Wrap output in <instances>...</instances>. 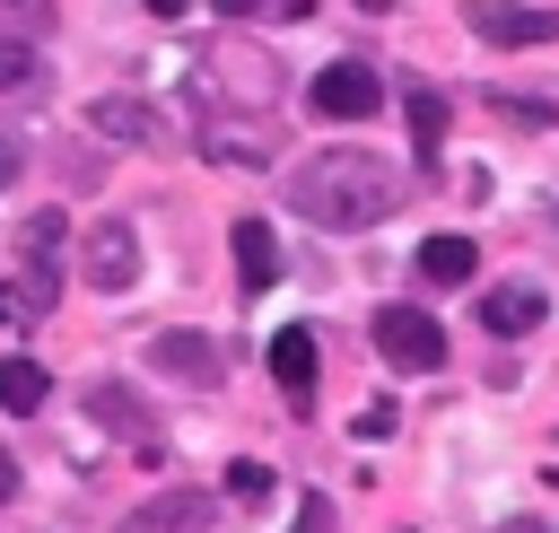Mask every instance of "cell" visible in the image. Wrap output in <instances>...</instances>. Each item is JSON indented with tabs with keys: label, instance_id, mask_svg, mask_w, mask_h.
Wrapping results in <instances>:
<instances>
[{
	"label": "cell",
	"instance_id": "26",
	"mask_svg": "<svg viewBox=\"0 0 559 533\" xmlns=\"http://www.w3.org/2000/svg\"><path fill=\"white\" fill-rule=\"evenodd\" d=\"M498 533H550V524H542V516H515V524H498Z\"/></svg>",
	"mask_w": 559,
	"mask_h": 533
},
{
	"label": "cell",
	"instance_id": "10",
	"mask_svg": "<svg viewBox=\"0 0 559 533\" xmlns=\"http://www.w3.org/2000/svg\"><path fill=\"white\" fill-rule=\"evenodd\" d=\"M148 367L175 376V384H218V376H227V350H218L210 332H157V341H148Z\"/></svg>",
	"mask_w": 559,
	"mask_h": 533
},
{
	"label": "cell",
	"instance_id": "23",
	"mask_svg": "<svg viewBox=\"0 0 559 533\" xmlns=\"http://www.w3.org/2000/svg\"><path fill=\"white\" fill-rule=\"evenodd\" d=\"M358 437H393V402H367L358 411Z\"/></svg>",
	"mask_w": 559,
	"mask_h": 533
},
{
	"label": "cell",
	"instance_id": "25",
	"mask_svg": "<svg viewBox=\"0 0 559 533\" xmlns=\"http://www.w3.org/2000/svg\"><path fill=\"white\" fill-rule=\"evenodd\" d=\"M17 183V140H0V192Z\"/></svg>",
	"mask_w": 559,
	"mask_h": 533
},
{
	"label": "cell",
	"instance_id": "7",
	"mask_svg": "<svg viewBox=\"0 0 559 533\" xmlns=\"http://www.w3.org/2000/svg\"><path fill=\"white\" fill-rule=\"evenodd\" d=\"M79 280L105 288V297H122V288L140 280V236H131L122 218H96V227L79 236Z\"/></svg>",
	"mask_w": 559,
	"mask_h": 533
},
{
	"label": "cell",
	"instance_id": "5",
	"mask_svg": "<svg viewBox=\"0 0 559 533\" xmlns=\"http://www.w3.org/2000/svg\"><path fill=\"white\" fill-rule=\"evenodd\" d=\"M79 402H87V419H96V428H114V437H122L131 454H166V428H157V411H148V402L131 393V384L96 376V384H87Z\"/></svg>",
	"mask_w": 559,
	"mask_h": 533
},
{
	"label": "cell",
	"instance_id": "28",
	"mask_svg": "<svg viewBox=\"0 0 559 533\" xmlns=\"http://www.w3.org/2000/svg\"><path fill=\"white\" fill-rule=\"evenodd\" d=\"M148 9H157V17H183V0H148Z\"/></svg>",
	"mask_w": 559,
	"mask_h": 533
},
{
	"label": "cell",
	"instance_id": "9",
	"mask_svg": "<svg viewBox=\"0 0 559 533\" xmlns=\"http://www.w3.org/2000/svg\"><path fill=\"white\" fill-rule=\"evenodd\" d=\"M480 323H489L498 341H524V332L550 323V288H533V280H498V288H480Z\"/></svg>",
	"mask_w": 559,
	"mask_h": 533
},
{
	"label": "cell",
	"instance_id": "19",
	"mask_svg": "<svg viewBox=\"0 0 559 533\" xmlns=\"http://www.w3.org/2000/svg\"><path fill=\"white\" fill-rule=\"evenodd\" d=\"M0 35H52V0H0Z\"/></svg>",
	"mask_w": 559,
	"mask_h": 533
},
{
	"label": "cell",
	"instance_id": "1",
	"mask_svg": "<svg viewBox=\"0 0 559 533\" xmlns=\"http://www.w3.org/2000/svg\"><path fill=\"white\" fill-rule=\"evenodd\" d=\"M402 192H411V183H402L384 157H367V149H314V157L288 175V210L314 218V227H341V236L393 218Z\"/></svg>",
	"mask_w": 559,
	"mask_h": 533
},
{
	"label": "cell",
	"instance_id": "27",
	"mask_svg": "<svg viewBox=\"0 0 559 533\" xmlns=\"http://www.w3.org/2000/svg\"><path fill=\"white\" fill-rule=\"evenodd\" d=\"M9 489H17V463H9V454H0V498H9Z\"/></svg>",
	"mask_w": 559,
	"mask_h": 533
},
{
	"label": "cell",
	"instance_id": "16",
	"mask_svg": "<svg viewBox=\"0 0 559 533\" xmlns=\"http://www.w3.org/2000/svg\"><path fill=\"white\" fill-rule=\"evenodd\" d=\"M87 122H96L105 140H140V149L157 140V114H148V105H131V96H96V105H87Z\"/></svg>",
	"mask_w": 559,
	"mask_h": 533
},
{
	"label": "cell",
	"instance_id": "21",
	"mask_svg": "<svg viewBox=\"0 0 559 533\" xmlns=\"http://www.w3.org/2000/svg\"><path fill=\"white\" fill-rule=\"evenodd\" d=\"M227 489H236V498H271V472H262V463H227Z\"/></svg>",
	"mask_w": 559,
	"mask_h": 533
},
{
	"label": "cell",
	"instance_id": "12",
	"mask_svg": "<svg viewBox=\"0 0 559 533\" xmlns=\"http://www.w3.org/2000/svg\"><path fill=\"white\" fill-rule=\"evenodd\" d=\"M271 376H280L288 411H314V332L306 323H280L271 332Z\"/></svg>",
	"mask_w": 559,
	"mask_h": 533
},
{
	"label": "cell",
	"instance_id": "22",
	"mask_svg": "<svg viewBox=\"0 0 559 533\" xmlns=\"http://www.w3.org/2000/svg\"><path fill=\"white\" fill-rule=\"evenodd\" d=\"M288 533H341V524H332V507H323V498H306V507H297V524H288Z\"/></svg>",
	"mask_w": 559,
	"mask_h": 533
},
{
	"label": "cell",
	"instance_id": "15",
	"mask_svg": "<svg viewBox=\"0 0 559 533\" xmlns=\"http://www.w3.org/2000/svg\"><path fill=\"white\" fill-rule=\"evenodd\" d=\"M402 114H411L419 166H437V149H445V96H437V87H402Z\"/></svg>",
	"mask_w": 559,
	"mask_h": 533
},
{
	"label": "cell",
	"instance_id": "18",
	"mask_svg": "<svg viewBox=\"0 0 559 533\" xmlns=\"http://www.w3.org/2000/svg\"><path fill=\"white\" fill-rule=\"evenodd\" d=\"M35 79H44L35 44H26V35H0V87H35Z\"/></svg>",
	"mask_w": 559,
	"mask_h": 533
},
{
	"label": "cell",
	"instance_id": "14",
	"mask_svg": "<svg viewBox=\"0 0 559 533\" xmlns=\"http://www.w3.org/2000/svg\"><path fill=\"white\" fill-rule=\"evenodd\" d=\"M227 245H236V280H245V288H271V280H280V245H271L262 218H236Z\"/></svg>",
	"mask_w": 559,
	"mask_h": 533
},
{
	"label": "cell",
	"instance_id": "2",
	"mask_svg": "<svg viewBox=\"0 0 559 533\" xmlns=\"http://www.w3.org/2000/svg\"><path fill=\"white\" fill-rule=\"evenodd\" d=\"M376 350H384V367L428 376V367H445V323L419 315V306H384V315H376Z\"/></svg>",
	"mask_w": 559,
	"mask_h": 533
},
{
	"label": "cell",
	"instance_id": "4",
	"mask_svg": "<svg viewBox=\"0 0 559 533\" xmlns=\"http://www.w3.org/2000/svg\"><path fill=\"white\" fill-rule=\"evenodd\" d=\"M61 245H70V218L61 210H35L17 227V253H26V315H52L61 297Z\"/></svg>",
	"mask_w": 559,
	"mask_h": 533
},
{
	"label": "cell",
	"instance_id": "11",
	"mask_svg": "<svg viewBox=\"0 0 559 533\" xmlns=\"http://www.w3.org/2000/svg\"><path fill=\"white\" fill-rule=\"evenodd\" d=\"M210 489H166V498H140L114 533H210Z\"/></svg>",
	"mask_w": 559,
	"mask_h": 533
},
{
	"label": "cell",
	"instance_id": "3",
	"mask_svg": "<svg viewBox=\"0 0 559 533\" xmlns=\"http://www.w3.org/2000/svg\"><path fill=\"white\" fill-rule=\"evenodd\" d=\"M306 105H314L323 122H367V114H384V79H376L367 61H323L314 87H306Z\"/></svg>",
	"mask_w": 559,
	"mask_h": 533
},
{
	"label": "cell",
	"instance_id": "8",
	"mask_svg": "<svg viewBox=\"0 0 559 533\" xmlns=\"http://www.w3.org/2000/svg\"><path fill=\"white\" fill-rule=\"evenodd\" d=\"M201 149H210L218 166H271V157H280V131H271V122H227V105H210V114H201Z\"/></svg>",
	"mask_w": 559,
	"mask_h": 533
},
{
	"label": "cell",
	"instance_id": "6",
	"mask_svg": "<svg viewBox=\"0 0 559 533\" xmlns=\"http://www.w3.org/2000/svg\"><path fill=\"white\" fill-rule=\"evenodd\" d=\"M463 26L498 52H524V44H559V9H524V0H472Z\"/></svg>",
	"mask_w": 559,
	"mask_h": 533
},
{
	"label": "cell",
	"instance_id": "13",
	"mask_svg": "<svg viewBox=\"0 0 559 533\" xmlns=\"http://www.w3.org/2000/svg\"><path fill=\"white\" fill-rule=\"evenodd\" d=\"M472 271H480V245H472V236H454V227H445V236H428V245H419V280L463 288Z\"/></svg>",
	"mask_w": 559,
	"mask_h": 533
},
{
	"label": "cell",
	"instance_id": "24",
	"mask_svg": "<svg viewBox=\"0 0 559 533\" xmlns=\"http://www.w3.org/2000/svg\"><path fill=\"white\" fill-rule=\"evenodd\" d=\"M218 17H253V9H271V0H210Z\"/></svg>",
	"mask_w": 559,
	"mask_h": 533
},
{
	"label": "cell",
	"instance_id": "17",
	"mask_svg": "<svg viewBox=\"0 0 559 533\" xmlns=\"http://www.w3.org/2000/svg\"><path fill=\"white\" fill-rule=\"evenodd\" d=\"M44 393H52V376L35 358H0V411H44Z\"/></svg>",
	"mask_w": 559,
	"mask_h": 533
},
{
	"label": "cell",
	"instance_id": "20",
	"mask_svg": "<svg viewBox=\"0 0 559 533\" xmlns=\"http://www.w3.org/2000/svg\"><path fill=\"white\" fill-rule=\"evenodd\" d=\"M489 105H498L507 122H524V131H550V122H559V105H550V96H489Z\"/></svg>",
	"mask_w": 559,
	"mask_h": 533
}]
</instances>
